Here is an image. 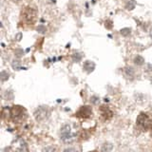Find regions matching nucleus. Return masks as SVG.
I'll return each instance as SVG.
<instances>
[{"label":"nucleus","instance_id":"39448f33","mask_svg":"<svg viewBox=\"0 0 152 152\" xmlns=\"http://www.w3.org/2000/svg\"><path fill=\"white\" fill-rule=\"evenodd\" d=\"M49 114H50V110H49V108H48V107L42 106V107H38L34 111V118L36 121L42 122L48 118Z\"/></svg>","mask_w":152,"mask_h":152},{"label":"nucleus","instance_id":"9b49d317","mask_svg":"<svg viewBox=\"0 0 152 152\" xmlns=\"http://www.w3.org/2000/svg\"><path fill=\"white\" fill-rule=\"evenodd\" d=\"M126 71L127 72V76H130V77H132V76L134 75V72H133L132 68H127V69H126Z\"/></svg>","mask_w":152,"mask_h":152},{"label":"nucleus","instance_id":"1a4fd4ad","mask_svg":"<svg viewBox=\"0 0 152 152\" xmlns=\"http://www.w3.org/2000/svg\"><path fill=\"white\" fill-rule=\"evenodd\" d=\"M135 64L136 65H139V66H141V65H142L144 64V62H145V59L142 58V56H140V55H138L136 58H135Z\"/></svg>","mask_w":152,"mask_h":152},{"label":"nucleus","instance_id":"20e7f679","mask_svg":"<svg viewBox=\"0 0 152 152\" xmlns=\"http://www.w3.org/2000/svg\"><path fill=\"white\" fill-rule=\"evenodd\" d=\"M36 16H37L36 11L31 7H27L25 10H24V12H22L23 20L27 24H30V25H32V24L35 22Z\"/></svg>","mask_w":152,"mask_h":152},{"label":"nucleus","instance_id":"f8f14e48","mask_svg":"<svg viewBox=\"0 0 152 152\" xmlns=\"http://www.w3.org/2000/svg\"><path fill=\"white\" fill-rule=\"evenodd\" d=\"M50 150L53 151V150H56V149H55V148H45V149H44V151H50Z\"/></svg>","mask_w":152,"mask_h":152},{"label":"nucleus","instance_id":"f03ea898","mask_svg":"<svg viewBox=\"0 0 152 152\" xmlns=\"http://www.w3.org/2000/svg\"><path fill=\"white\" fill-rule=\"evenodd\" d=\"M10 115H11L13 122L21 123L25 121V119L27 118V111L25 108L20 106H14L10 110Z\"/></svg>","mask_w":152,"mask_h":152},{"label":"nucleus","instance_id":"6e6552de","mask_svg":"<svg viewBox=\"0 0 152 152\" xmlns=\"http://www.w3.org/2000/svg\"><path fill=\"white\" fill-rule=\"evenodd\" d=\"M95 68V64L92 61H86L84 63V69L87 72H91Z\"/></svg>","mask_w":152,"mask_h":152},{"label":"nucleus","instance_id":"f257e3e1","mask_svg":"<svg viewBox=\"0 0 152 152\" xmlns=\"http://www.w3.org/2000/svg\"><path fill=\"white\" fill-rule=\"evenodd\" d=\"M136 124L141 130L146 131L152 126V117L147 113L141 112L136 119Z\"/></svg>","mask_w":152,"mask_h":152},{"label":"nucleus","instance_id":"0eeeda50","mask_svg":"<svg viewBox=\"0 0 152 152\" xmlns=\"http://www.w3.org/2000/svg\"><path fill=\"white\" fill-rule=\"evenodd\" d=\"M100 112H101V115L104 121H108L110 120L113 116V112L110 108L107 106H102L100 107Z\"/></svg>","mask_w":152,"mask_h":152},{"label":"nucleus","instance_id":"ddd939ff","mask_svg":"<svg viewBox=\"0 0 152 152\" xmlns=\"http://www.w3.org/2000/svg\"><path fill=\"white\" fill-rule=\"evenodd\" d=\"M12 2H20V1H22V0H12Z\"/></svg>","mask_w":152,"mask_h":152},{"label":"nucleus","instance_id":"9d476101","mask_svg":"<svg viewBox=\"0 0 152 152\" xmlns=\"http://www.w3.org/2000/svg\"><path fill=\"white\" fill-rule=\"evenodd\" d=\"M121 33L123 35H127L130 33V28H123V30H121Z\"/></svg>","mask_w":152,"mask_h":152},{"label":"nucleus","instance_id":"7ed1b4c3","mask_svg":"<svg viewBox=\"0 0 152 152\" xmlns=\"http://www.w3.org/2000/svg\"><path fill=\"white\" fill-rule=\"evenodd\" d=\"M60 137H61V140L63 141L65 144H70L71 142L74 141V134L72 133V131H71V127L69 125H65L61 128Z\"/></svg>","mask_w":152,"mask_h":152},{"label":"nucleus","instance_id":"423d86ee","mask_svg":"<svg viewBox=\"0 0 152 152\" xmlns=\"http://www.w3.org/2000/svg\"><path fill=\"white\" fill-rule=\"evenodd\" d=\"M75 115L80 118H89L92 115V108L88 106L81 107L79 110L75 113Z\"/></svg>","mask_w":152,"mask_h":152}]
</instances>
